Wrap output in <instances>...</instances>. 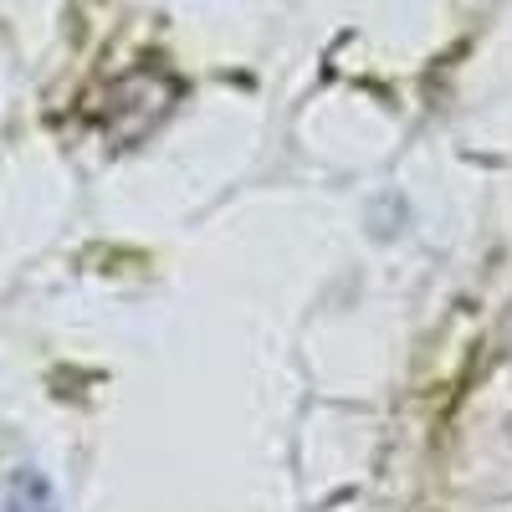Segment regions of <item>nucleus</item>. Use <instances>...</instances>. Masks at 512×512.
<instances>
[{"label":"nucleus","mask_w":512,"mask_h":512,"mask_svg":"<svg viewBox=\"0 0 512 512\" xmlns=\"http://www.w3.org/2000/svg\"><path fill=\"white\" fill-rule=\"evenodd\" d=\"M6 512H57L47 477L41 472H16L11 487H6Z\"/></svg>","instance_id":"obj_1"}]
</instances>
